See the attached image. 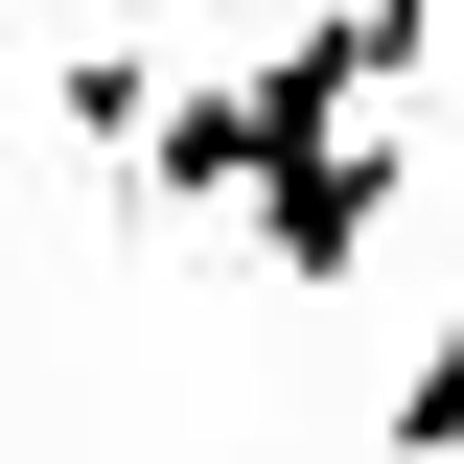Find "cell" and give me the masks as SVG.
Masks as SVG:
<instances>
[{
	"label": "cell",
	"mask_w": 464,
	"mask_h": 464,
	"mask_svg": "<svg viewBox=\"0 0 464 464\" xmlns=\"http://www.w3.org/2000/svg\"><path fill=\"white\" fill-rule=\"evenodd\" d=\"M372 232H395V140H372V116H302L279 163H256V256H279L302 302H348Z\"/></svg>",
	"instance_id": "6da1fadb"
},
{
	"label": "cell",
	"mask_w": 464,
	"mask_h": 464,
	"mask_svg": "<svg viewBox=\"0 0 464 464\" xmlns=\"http://www.w3.org/2000/svg\"><path fill=\"white\" fill-rule=\"evenodd\" d=\"M372 441H395V464H464V325H441V348L395 372V418H372Z\"/></svg>",
	"instance_id": "7a4b0ae2"
}]
</instances>
